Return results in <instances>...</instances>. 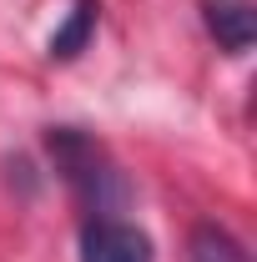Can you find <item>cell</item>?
Returning a JSON list of instances; mask_svg holds the SVG:
<instances>
[{
  "instance_id": "obj_1",
  "label": "cell",
  "mask_w": 257,
  "mask_h": 262,
  "mask_svg": "<svg viewBox=\"0 0 257 262\" xmlns=\"http://www.w3.org/2000/svg\"><path fill=\"white\" fill-rule=\"evenodd\" d=\"M46 141H51V157H56V166H61V177L86 196V202H96V212H101V207H106V196H111V187H116V171L106 166L101 146L91 141V136L71 131V126L51 131Z\"/></svg>"
},
{
  "instance_id": "obj_2",
  "label": "cell",
  "mask_w": 257,
  "mask_h": 262,
  "mask_svg": "<svg viewBox=\"0 0 257 262\" xmlns=\"http://www.w3.org/2000/svg\"><path fill=\"white\" fill-rule=\"evenodd\" d=\"M81 262H152V242L131 222L96 217L81 232Z\"/></svg>"
},
{
  "instance_id": "obj_3",
  "label": "cell",
  "mask_w": 257,
  "mask_h": 262,
  "mask_svg": "<svg viewBox=\"0 0 257 262\" xmlns=\"http://www.w3.org/2000/svg\"><path fill=\"white\" fill-rule=\"evenodd\" d=\"M202 10H207V31L217 35V46H222V51L242 56V51L252 46L257 20H252V10H247L242 0H207Z\"/></svg>"
},
{
  "instance_id": "obj_4",
  "label": "cell",
  "mask_w": 257,
  "mask_h": 262,
  "mask_svg": "<svg viewBox=\"0 0 257 262\" xmlns=\"http://www.w3.org/2000/svg\"><path fill=\"white\" fill-rule=\"evenodd\" d=\"M96 15H101L96 0H76V10L66 15V26L51 35V61H71V56H81L86 40H91V31H96Z\"/></svg>"
},
{
  "instance_id": "obj_5",
  "label": "cell",
  "mask_w": 257,
  "mask_h": 262,
  "mask_svg": "<svg viewBox=\"0 0 257 262\" xmlns=\"http://www.w3.org/2000/svg\"><path fill=\"white\" fill-rule=\"evenodd\" d=\"M192 262H247V252H242V242H237L232 232L202 222V227L192 232Z\"/></svg>"
}]
</instances>
